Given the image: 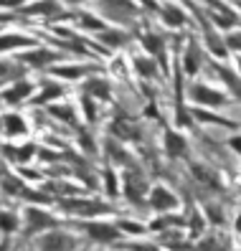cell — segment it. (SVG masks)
Returning <instances> with one entry per match:
<instances>
[{
  "label": "cell",
  "instance_id": "1",
  "mask_svg": "<svg viewBox=\"0 0 241 251\" xmlns=\"http://www.w3.org/2000/svg\"><path fill=\"white\" fill-rule=\"evenodd\" d=\"M193 99L195 101H201V104H211V107H218L226 101V97L216 89H208V86L198 84V86H193Z\"/></svg>",
  "mask_w": 241,
  "mask_h": 251
},
{
  "label": "cell",
  "instance_id": "2",
  "mask_svg": "<svg viewBox=\"0 0 241 251\" xmlns=\"http://www.w3.org/2000/svg\"><path fill=\"white\" fill-rule=\"evenodd\" d=\"M66 249H69V236H64V233L46 236L41 241V251H66Z\"/></svg>",
  "mask_w": 241,
  "mask_h": 251
},
{
  "label": "cell",
  "instance_id": "3",
  "mask_svg": "<svg viewBox=\"0 0 241 251\" xmlns=\"http://www.w3.org/2000/svg\"><path fill=\"white\" fill-rule=\"evenodd\" d=\"M86 231L92 233V239H97V241H114V239H117V231H114L112 226L92 224V226H86Z\"/></svg>",
  "mask_w": 241,
  "mask_h": 251
},
{
  "label": "cell",
  "instance_id": "4",
  "mask_svg": "<svg viewBox=\"0 0 241 251\" xmlns=\"http://www.w3.org/2000/svg\"><path fill=\"white\" fill-rule=\"evenodd\" d=\"M153 205L155 208H170V205H175V198L165 188H155L153 190Z\"/></svg>",
  "mask_w": 241,
  "mask_h": 251
},
{
  "label": "cell",
  "instance_id": "5",
  "mask_svg": "<svg viewBox=\"0 0 241 251\" xmlns=\"http://www.w3.org/2000/svg\"><path fill=\"white\" fill-rule=\"evenodd\" d=\"M183 150H186V142H183V137L175 135V132H168V152L175 157V155H180Z\"/></svg>",
  "mask_w": 241,
  "mask_h": 251
},
{
  "label": "cell",
  "instance_id": "6",
  "mask_svg": "<svg viewBox=\"0 0 241 251\" xmlns=\"http://www.w3.org/2000/svg\"><path fill=\"white\" fill-rule=\"evenodd\" d=\"M28 92H31V86H28V84H18L16 89H8V92H5V99H8V101H18V99H23Z\"/></svg>",
  "mask_w": 241,
  "mask_h": 251
},
{
  "label": "cell",
  "instance_id": "7",
  "mask_svg": "<svg viewBox=\"0 0 241 251\" xmlns=\"http://www.w3.org/2000/svg\"><path fill=\"white\" fill-rule=\"evenodd\" d=\"M28 218H33V226L31 228H41V226H51V218L43 216L41 211H28Z\"/></svg>",
  "mask_w": 241,
  "mask_h": 251
},
{
  "label": "cell",
  "instance_id": "8",
  "mask_svg": "<svg viewBox=\"0 0 241 251\" xmlns=\"http://www.w3.org/2000/svg\"><path fill=\"white\" fill-rule=\"evenodd\" d=\"M18 226V221L13 213H5V211H0V228H5V231H13Z\"/></svg>",
  "mask_w": 241,
  "mask_h": 251
},
{
  "label": "cell",
  "instance_id": "9",
  "mask_svg": "<svg viewBox=\"0 0 241 251\" xmlns=\"http://www.w3.org/2000/svg\"><path fill=\"white\" fill-rule=\"evenodd\" d=\"M31 43L28 38H21V36H13V38H0V49H8V46H26Z\"/></svg>",
  "mask_w": 241,
  "mask_h": 251
},
{
  "label": "cell",
  "instance_id": "10",
  "mask_svg": "<svg viewBox=\"0 0 241 251\" xmlns=\"http://www.w3.org/2000/svg\"><path fill=\"white\" fill-rule=\"evenodd\" d=\"M89 92L99 94L102 99H107V97H109V89H107V84H104V81H92V84H89Z\"/></svg>",
  "mask_w": 241,
  "mask_h": 251
},
{
  "label": "cell",
  "instance_id": "11",
  "mask_svg": "<svg viewBox=\"0 0 241 251\" xmlns=\"http://www.w3.org/2000/svg\"><path fill=\"white\" fill-rule=\"evenodd\" d=\"M165 21L180 25V23H183V16H180V10H178V8H165Z\"/></svg>",
  "mask_w": 241,
  "mask_h": 251
},
{
  "label": "cell",
  "instance_id": "12",
  "mask_svg": "<svg viewBox=\"0 0 241 251\" xmlns=\"http://www.w3.org/2000/svg\"><path fill=\"white\" fill-rule=\"evenodd\" d=\"M195 69H198V56H195V51L190 49V51L186 53V71H188V74H193Z\"/></svg>",
  "mask_w": 241,
  "mask_h": 251
},
{
  "label": "cell",
  "instance_id": "13",
  "mask_svg": "<svg viewBox=\"0 0 241 251\" xmlns=\"http://www.w3.org/2000/svg\"><path fill=\"white\" fill-rule=\"evenodd\" d=\"M137 69L145 74V76H150V74H155V64H153V61H145V58H137Z\"/></svg>",
  "mask_w": 241,
  "mask_h": 251
},
{
  "label": "cell",
  "instance_id": "14",
  "mask_svg": "<svg viewBox=\"0 0 241 251\" xmlns=\"http://www.w3.org/2000/svg\"><path fill=\"white\" fill-rule=\"evenodd\" d=\"M5 125H8V129H10V132H23V122L18 120V117H8Z\"/></svg>",
  "mask_w": 241,
  "mask_h": 251
},
{
  "label": "cell",
  "instance_id": "15",
  "mask_svg": "<svg viewBox=\"0 0 241 251\" xmlns=\"http://www.w3.org/2000/svg\"><path fill=\"white\" fill-rule=\"evenodd\" d=\"M49 58H51V53L41 51V53H36V56H28V61H33V64H43V61H49Z\"/></svg>",
  "mask_w": 241,
  "mask_h": 251
},
{
  "label": "cell",
  "instance_id": "16",
  "mask_svg": "<svg viewBox=\"0 0 241 251\" xmlns=\"http://www.w3.org/2000/svg\"><path fill=\"white\" fill-rule=\"evenodd\" d=\"M84 69H56V74H61V76H79Z\"/></svg>",
  "mask_w": 241,
  "mask_h": 251
},
{
  "label": "cell",
  "instance_id": "17",
  "mask_svg": "<svg viewBox=\"0 0 241 251\" xmlns=\"http://www.w3.org/2000/svg\"><path fill=\"white\" fill-rule=\"evenodd\" d=\"M56 94H61V89H58V86H51V89H46V92H43V97H38V99L43 101V99H51V97H56Z\"/></svg>",
  "mask_w": 241,
  "mask_h": 251
},
{
  "label": "cell",
  "instance_id": "18",
  "mask_svg": "<svg viewBox=\"0 0 241 251\" xmlns=\"http://www.w3.org/2000/svg\"><path fill=\"white\" fill-rule=\"evenodd\" d=\"M51 112H54V114H58L61 120H71V112H69V109H64V107H54Z\"/></svg>",
  "mask_w": 241,
  "mask_h": 251
},
{
  "label": "cell",
  "instance_id": "19",
  "mask_svg": "<svg viewBox=\"0 0 241 251\" xmlns=\"http://www.w3.org/2000/svg\"><path fill=\"white\" fill-rule=\"evenodd\" d=\"M229 46L236 49V51H241V36H229Z\"/></svg>",
  "mask_w": 241,
  "mask_h": 251
},
{
  "label": "cell",
  "instance_id": "20",
  "mask_svg": "<svg viewBox=\"0 0 241 251\" xmlns=\"http://www.w3.org/2000/svg\"><path fill=\"white\" fill-rule=\"evenodd\" d=\"M231 147H236V150L241 152V137H234V140H231Z\"/></svg>",
  "mask_w": 241,
  "mask_h": 251
},
{
  "label": "cell",
  "instance_id": "21",
  "mask_svg": "<svg viewBox=\"0 0 241 251\" xmlns=\"http://www.w3.org/2000/svg\"><path fill=\"white\" fill-rule=\"evenodd\" d=\"M236 228H239V231H241V218H239V224H236Z\"/></svg>",
  "mask_w": 241,
  "mask_h": 251
},
{
  "label": "cell",
  "instance_id": "22",
  "mask_svg": "<svg viewBox=\"0 0 241 251\" xmlns=\"http://www.w3.org/2000/svg\"><path fill=\"white\" fill-rule=\"evenodd\" d=\"M239 69H241V58H239Z\"/></svg>",
  "mask_w": 241,
  "mask_h": 251
}]
</instances>
